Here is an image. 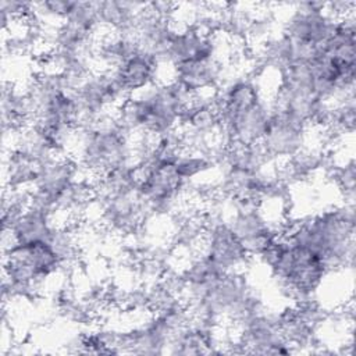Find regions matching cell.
I'll return each mask as SVG.
<instances>
[{"mask_svg":"<svg viewBox=\"0 0 356 356\" xmlns=\"http://www.w3.org/2000/svg\"><path fill=\"white\" fill-rule=\"evenodd\" d=\"M289 241L317 253L328 273L352 268L355 259V206L342 203L289 227Z\"/></svg>","mask_w":356,"mask_h":356,"instance_id":"6da1fadb","label":"cell"},{"mask_svg":"<svg viewBox=\"0 0 356 356\" xmlns=\"http://www.w3.org/2000/svg\"><path fill=\"white\" fill-rule=\"evenodd\" d=\"M189 93L177 81H157L147 89L129 96L115 111L122 129L132 134L161 136L179 127L181 115L189 106Z\"/></svg>","mask_w":356,"mask_h":356,"instance_id":"7a4b0ae2","label":"cell"},{"mask_svg":"<svg viewBox=\"0 0 356 356\" xmlns=\"http://www.w3.org/2000/svg\"><path fill=\"white\" fill-rule=\"evenodd\" d=\"M281 289L296 303L316 298L330 274L323 259L306 246L277 236L259 256Z\"/></svg>","mask_w":356,"mask_h":356,"instance_id":"3957f363","label":"cell"},{"mask_svg":"<svg viewBox=\"0 0 356 356\" xmlns=\"http://www.w3.org/2000/svg\"><path fill=\"white\" fill-rule=\"evenodd\" d=\"M74 142L78 147V164L95 179L118 167L135 164L131 135L118 124L115 113H106L90 124L78 127Z\"/></svg>","mask_w":356,"mask_h":356,"instance_id":"277c9868","label":"cell"},{"mask_svg":"<svg viewBox=\"0 0 356 356\" xmlns=\"http://www.w3.org/2000/svg\"><path fill=\"white\" fill-rule=\"evenodd\" d=\"M202 254L224 273H242L252 260L227 218L213 210L202 217Z\"/></svg>","mask_w":356,"mask_h":356,"instance_id":"5b68a950","label":"cell"},{"mask_svg":"<svg viewBox=\"0 0 356 356\" xmlns=\"http://www.w3.org/2000/svg\"><path fill=\"white\" fill-rule=\"evenodd\" d=\"M231 202V200H228ZM232 211L228 224L239 238L250 259L259 257L261 252L278 236V228L261 211V202L243 199L231 202Z\"/></svg>","mask_w":356,"mask_h":356,"instance_id":"8992f818","label":"cell"},{"mask_svg":"<svg viewBox=\"0 0 356 356\" xmlns=\"http://www.w3.org/2000/svg\"><path fill=\"white\" fill-rule=\"evenodd\" d=\"M236 327L239 334L234 343L238 352L260 355H289L295 352L280 330L277 313L261 312L236 324Z\"/></svg>","mask_w":356,"mask_h":356,"instance_id":"52a82bcc","label":"cell"},{"mask_svg":"<svg viewBox=\"0 0 356 356\" xmlns=\"http://www.w3.org/2000/svg\"><path fill=\"white\" fill-rule=\"evenodd\" d=\"M338 21L327 13L325 3L307 1L296 6L282 33L300 44L318 49L331 38Z\"/></svg>","mask_w":356,"mask_h":356,"instance_id":"ba28073f","label":"cell"},{"mask_svg":"<svg viewBox=\"0 0 356 356\" xmlns=\"http://www.w3.org/2000/svg\"><path fill=\"white\" fill-rule=\"evenodd\" d=\"M99 218L104 228L113 234H134L149 218L145 200L136 189L95 197Z\"/></svg>","mask_w":356,"mask_h":356,"instance_id":"9c48e42d","label":"cell"},{"mask_svg":"<svg viewBox=\"0 0 356 356\" xmlns=\"http://www.w3.org/2000/svg\"><path fill=\"white\" fill-rule=\"evenodd\" d=\"M309 127L289 113L273 107L260 145L273 160L291 159L306 145Z\"/></svg>","mask_w":356,"mask_h":356,"instance_id":"30bf717a","label":"cell"},{"mask_svg":"<svg viewBox=\"0 0 356 356\" xmlns=\"http://www.w3.org/2000/svg\"><path fill=\"white\" fill-rule=\"evenodd\" d=\"M159 65L160 64L153 57L138 51L115 65L110 72L118 86L129 97L157 82Z\"/></svg>","mask_w":356,"mask_h":356,"instance_id":"8fae6325","label":"cell"},{"mask_svg":"<svg viewBox=\"0 0 356 356\" xmlns=\"http://www.w3.org/2000/svg\"><path fill=\"white\" fill-rule=\"evenodd\" d=\"M224 64L221 58L193 60L174 67V81L184 86L189 93L217 90L224 78Z\"/></svg>","mask_w":356,"mask_h":356,"instance_id":"7c38bea8","label":"cell"},{"mask_svg":"<svg viewBox=\"0 0 356 356\" xmlns=\"http://www.w3.org/2000/svg\"><path fill=\"white\" fill-rule=\"evenodd\" d=\"M39 165L40 164L32 160L31 157L17 150H11L10 157L7 160V178H8L10 188L13 189L32 188L38 177Z\"/></svg>","mask_w":356,"mask_h":356,"instance_id":"4fadbf2b","label":"cell"},{"mask_svg":"<svg viewBox=\"0 0 356 356\" xmlns=\"http://www.w3.org/2000/svg\"><path fill=\"white\" fill-rule=\"evenodd\" d=\"M175 165L181 177L189 184L195 178L203 175L204 172H207L210 168L214 167L207 153L200 150H191V149L182 150L178 154L175 160Z\"/></svg>","mask_w":356,"mask_h":356,"instance_id":"5bb4252c","label":"cell"},{"mask_svg":"<svg viewBox=\"0 0 356 356\" xmlns=\"http://www.w3.org/2000/svg\"><path fill=\"white\" fill-rule=\"evenodd\" d=\"M331 175L338 186V189L343 193L345 203H353L355 197V179H356V167L353 159L345 161L343 164H335L331 170Z\"/></svg>","mask_w":356,"mask_h":356,"instance_id":"9a60e30c","label":"cell"}]
</instances>
